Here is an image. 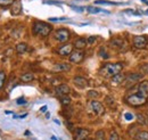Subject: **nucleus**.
I'll use <instances>...</instances> for the list:
<instances>
[{
  "mask_svg": "<svg viewBox=\"0 0 148 140\" xmlns=\"http://www.w3.org/2000/svg\"><path fill=\"white\" fill-rule=\"evenodd\" d=\"M122 70H123L122 63H108V64H105L100 69L99 73L105 78H113L114 75L121 73Z\"/></svg>",
  "mask_w": 148,
  "mask_h": 140,
  "instance_id": "1",
  "label": "nucleus"
},
{
  "mask_svg": "<svg viewBox=\"0 0 148 140\" xmlns=\"http://www.w3.org/2000/svg\"><path fill=\"white\" fill-rule=\"evenodd\" d=\"M53 31V26L49 25L48 23L46 22H40L37 21L33 23L32 25V33L38 36H42V38H46L50 34V32Z\"/></svg>",
  "mask_w": 148,
  "mask_h": 140,
  "instance_id": "2",
  "label": "nucleus"
},
{
  "mask_svg": "<svg viewBox=\"0 0 148 140\" xmlns=\"http://www.w3.org/2000/svg\"><path fill=\"white\" fill-rule=\"evenodd\" d=\"M124 103L127 105L131 106V107H140V106L145 105L147 103V98L143 97L141 95H139L138 92L137 93H133V95H130L128 96L125 99H124Z\"/></svg>",
  "mask_w": 148,
  "mask_h": 140,
  "instance_id": "3",
  "label": "nucleus"
},
{
  "mask_svg": "<svg viewBox=\"0 0 148 140\" xmlns=\"http://www.w3.org/2000/svg\"><path fill=\"white\" fill-rule=\"evenodd\" d=\"M70 38H71V32L67 29H58L55 32V39L60 43L67 42Z\"/></svg>",
  "mask_w": 148,
  "mask_h": 140,
  "instance_id": "4",
  "label": "nucleus"
},
{
  "mask_svg": "<svg viewBox=\"0 0 148 140\" xmlns=\"http://www.w3.org/2000/svg\"><path fill=\"white\" fill-rule=\"evenodd\" d=\"M143 78H144V74L143 73H130V74L127 75V78H125V80H124L123 83L127 87H130V86L136 84L138 81L143 80Z\"/></svg>",
  "mask_w": 148,
  "mask_h": 140,
  "instance_id": "5",
  "label": "nucleus"
},
{
  "mask_svg": "<svg viewBox=\"0 0 148 140\" xmlns=\"http://www.w3.org/2000/svg\"><path fill=\"white\" fill-rule=\"evenodd\" d=\"M147 43H148V39L147 36H145V35H137V36L133 38V41H132L133 47L137 48V49L145 48L147 46Z\"/></svg>",
  "mask_w": 148,
  "mask_h": 140,
  "instance_id": "6",
  "label": "nucleus"
},
{
  "mask_svg": "<svg viewBox=\"0 0 148 140\" xmlns=\"http://www.w3.org/2000/svg\"><path fill=\"white\" fill-rule=\"evenodd\" d=\"M83 59H84V53L80 49H77L75 51L73 50V53L70 55V62L73 64H80Z\"/></svg>",
  "mask_w": 148,
  "mask_h": 140,
  "instance_id": "7",
  "label": "nucleus"
},
{
  "mask_svg": "<svg viewBox=\"0 0 148 140\" xmlns=\"http://www.w3.org/2000/svg\"><path fill=\"white\" fill-rule=\"evenodd\" d=\"M90 107H91V109H92V112L96 114V115H103L104 113H105V108H104V106L103 104L100 103V102H98V100H91L90 102Z\"/></svg>",
  "mask_w": 148,
  "mask_h": 140,
  "instance_id": "8",
  "label": "nucleus"
},
{
  "mask_svg": "<svg viewBox=\"0 0 148 140\" xmlns=\"http://www.w3.org/2000/svg\"><path fill=\"white\" fill-rule=\"evenodd\" d=\"M90 131L84 128H77L74 131V140H86L88 138Z\"/></svg>",
  "mask_w": 148,
  "mask_h": 140,
  "instance_id": "9",
  "label": "nucleus"
},
{
  "mask_svg": "<svg viewBox=\"0 0 148 140\" xmlns=\"http://www.w3.org/2000/svg\"><path fill=\"white\" fill-rule=\"evenodd\" d=\"M73 48H74L73 45L66 43V45L60 46V47L58 48L57 53H58V55H60V56H63V57H66V56H70L71 54L73 53Z\"/></svg>",
  "mask_w": 148,
  "mask_h": 140,
  "instance_id": "10",
  "label": "nucleus"
},
{
  "mask_svg": "<svg viewBox=\"0 0 148 140\" xmlns=\"http://www.w3.org/2000/svg\"><path fill=\"white\" fill-rule=\"evenodd\" d=\"M111 46L113 48L119 49V50H123V49H125V47H127V42H125V40H123V39L114 38V39L111 40Z\"/></svg>",
  "mask_w": 148,
  "mask_h": 140,
  "instance_id": "11",
  "label": "nucleus"
},
{
  "mask_svg": "<svg viewBox=\"0 0 148 140\" xmlns=\"http://www.w3.org/2000/svg\"><path fill=\"white\" fill-rule=\"evenodd\" d=\"M71 92V88L69 87L67 84H59L57 86L55 89V93L58 97H62V96H66Z\"/></svg>",
  "mask_w": 148,
  "mask_h": 140,
  "instance_id": "12",
  "label": "nucleus"
},
{
  "mask_svg": "<svg viewBox=\"0 0 148 140\" xmlns=\"http://www.w3.org/2000/svg\"><path fill=\"white\" fill-rule=\"evenodd\" d=\"M138 93L148 99V80H144L138 84Z\"/></svg>",
  "mask_w": 148,
  "mask_h": 140,
  "instance_id": "13",
  "label": "nucleus"
},
{
  "mask_svg": "<svg viewBox=\"0 0 148 140\" xmlns=\"http://www.w3.org/2000/svg\"><path fill=\"white\" fill-rule=\"evenodd\" d=\"M10 13L13 16H17L22 13V2L21 0H15L14 3L12 5V8H10Z\"/></svg>",
  "mask_w": 148,
  "mask_h": 140,
  "instance_id": "14",
  "label": "nucleus"
},
{
  "mask_svg": "<svg viewBox=\"0 0 148 140\" xmlns=\"http://www.w3.org/2000/svg\"><path fill=\"white\" fill-rule=\"evenodd\" d=\"M70 70H71V65L67 64V63H57L53 67V71L57 72V73H59V72H67V71Z\"/></svg>",
  "mask_w": 148,
  "mask_h": 140,
  "instance_id": "15",
  "label": "nucleus"
},
{
  "mask_svg": "<svg viewBox=\"0 0 148 140\" xmlns=\"http://www.w3.org/2000/svg\"><path fill=\"white\" fill-rule=\"evenodd\" d=\"M73 83L80 89H84L88 86V80L82 78V76H75L73 79Z\"/></svg>",
  "mask_w": 148,
  "mask_h": 140,
  "instance_id": "16",
  "label": "nucleus"
},
{
  "mask_svg": "<svg viewBox=\"0 0 148 140\" xmlns=\"http://www.w3.org/2000/svg\"><path fill=\"white\" fill-rule=\"evenodd\" d=\"M125 78H127V75L124 73H119V74H116V75H114L112 78L111 81L113 84H122L124 82Z\"/></svg>",
  "mask_w": 148,
  "mask_h": 140,
  "instance_id": "17",
  "label": "nucleus"
},
{
  "mask_svg": "<svg viewBox=\"0 0 148 140\" xmlns=\"http://www.w3.org/2000/svg\"><path fill=\"white\" fill-rule=\"evenodd\" d=\"M87 45H88V41H87V39H84V38H79V39H76L75 41H74V47L76 48V49H84L86 47H87Z\"/></svg>",
  "mask_w": 148,
  "mask_h": 140,
  "instance_id": "18",
  "label": "nucleus"
},
{
  "mask_svg": "<svg viewBox=\"0 0 148 140\" xmlns=\"http://www.w3.org/2000/svg\"><path fill=\"white\" fill-rule=\"evenodd\" d=\"M33 80H34V75L31 72H27V73H24L23 75H21V81L22 82H31Z\"/></svg>",
  "mask_w": 148,
  "mask_h": 140,
  "instance_id": "19",
  "label": "nucleus"
},
{
  "mask_svg": "<svg viewBox=\"0 0 148 140\" xmlns=\"http://www.w3.org/2000/svg\"><path fill=\"white\" fill-rule=\"evenodd\" d=\"M134 140H148V132L147 131H139L133 136Z\"/></svg>",
  "mask_w": 148,
  "mask_h": 140,
  "instance_id": "20",
  "label": "nucleus"
},
{
  "mask_svg": "<svg viewBox=\"0 0 148 140\" xmlns=\"http://www.w3.org/2000/svg\"><path fill=\"white\" fill-rule=\"evenodd\" d=\"M27 51V45L25 42H21L16 46V53L22 55V54L26 53Z\"/></svg>",
  "mask_w": 148,
  "mask_h": 140,
  "instance_id": "21",
  "label": "nucleus"
},
{
  "mask_svg": "<svg viewBox=\"0 0 148 140\" xmlns=\"http://www.w3.org/2000/svg\"><path fill=\"white\" fill-rule=\"evenodd\" d=\"M96 5H107V6H114V5H120L119 2H114V1H107V0H96L95 1Z\"/></svg>",
  "mask_w": 148,
  "mask_h": 140,
  "instance_id": "22",
  "label": "nucleus"
},
{
  "mask_svg": "<svg viewBox=\"0 0 148 140\" xmlns=\"http://www.w3.org/2000/svg\"><path fill=\"white\" fill-rule=\"evenodd\" d=\"M60 104L63 106H69L71 104V97H70L69 95L62 96V97H60Z\"/></svg>",
  "mask_w": 148,
  "mask_h": 140,
  "instance_id": "23",
  "label": "nucleus"
},
{
  "mask_svg": "<svg viewBox=\"0 0 148 140\" xmlns=\"http://www.w3.org/2000/svg\"><path fill=\"white\" fill-rule=\"evenodd\" d=\"M136 117H137V121H138L139 124H146V116L144 114L139 113V114L136 115Z\"/></svg>",
  "mask_w": 148,
  "mask_h": 140,
  "instance_id": "24",
  "label": "nucleus"
},
{
  "mask_svg": "<svg viewBox=\"0 0 148 140\" xmlns=\"http://www.w3.org/2000/svg\"><path fill=\"white\" fill-rule=\"evenodd\" d=\"M6 82V73L3 71H0V90L3 88Z\"/></svg>",
  "mask_w": 148,
  "mask_h": 140,
  "instance_id": "25",
  "label": "nucleus"
},
{
  "mask_svg": "<svg viewBox=\"0 0 148 140\" xmlns=\"http://www.w3.org/2000/svg\"><path fill=\"white\" fill-rule=\"evenodd\" d=\"M15 0H0V7H9L14 3Z\"/></svg>",
  "mask_w": 148,
  "mask_h": 140,
  "instance_id": "26",
  "label": "nucleus"
},
{
  "mask_svg": "<svg viewBox=\"0 0 148 140\" xmlns=\"http://www.w3.org/2000/svg\"><path fill=\"white\" fill-rule=\"evenodd\" d=\"M96 140H105V132L103 130L96 132Z\"/></svg>",
  "mask_w": 148,
  "mask_h": 140,
  "instance_id": "27",
  "label": "nucleus"
},
{
  "mask_svg": "<svg viewBox=\"0 0 148 140\" xmlns=\"http://www.w3.org/2000/svg\"><path fill=\"white\" fill-rule=\"evenodd\" d=\"M88 97L89 98H98L99 97V92L98 91H96V90H90V91H88Z\"/></svg>",
  "mask_w": 148,
  "mask_h": 140,
  "instance_id": "28",
  "label": "nucleus"
},
{
  "mask_svg": "<svg viewBox=\"0 0 148 140\" xmlns=\"http://www.w3.org/2000/svg\"><path fill=\"white\" fill-rule=\"evenodd\" d=\"M105 100H106V104L108 106H111V107H113L114 104H115V100H114V98H113L112 96H107V97L105 98Z\"/></svg>",
  "mask_w": 148,
  "mask_h": 140,
  "instance_id": "29",
  "label": "nucleus"
},
{
  "mask_svg": "<svg viewBox=\"0 0 148 140\" xmlns=\"http://www.w3.org/2000/svg\"><path fill=\"white\" fill-rule=\"evenodd\" d=\"M87 10L89 13H92V14H97V13H100L101 12L100 8H95V7H87Z\"/></svg>",
  "mask_w": 148,
  "mask_h": 140,
  "instance_id": "30",
  "label": "nucleus"
},
{
  "mask_svg": "<svg viewBox=\"0 0 148 140\" xmlns=\"http://www.w3.org/2000/svg\"><path fill=\"white\" fill-rule=\"evenodd\" d=\"M99 55H100V57L104 58V59H107V58H108V54H107V51H105V48H101V49L99 50Z\"/></svg>",
  "mask_w": 148,
  "mask_h": 140,
  "instance_id": "31",
  "label": "nucleus"
},
{
  "mask_svg": "<svg viewBox=\"0 0 148 140\" xmlns=\"http://www.w3.org/2000/svg\"><path fill=\"white\" fill-rule=\"evenodd\" d=\"M139 70H140V72H141L143 74H148V63L147 64L141 65V66L139 67Z\"/></svg>",
  "mask_w": 148,
  "mask_h": 140,
  "instance_id": "32",
  "label": "nucleus"
},
{
  "mask_svg": "<svg viewBox=\"0 0 148 140\" xmlns=\"http://www.w3.org/2000/svg\"><path fill=\"white\" fill-rule=\"evenodd\" d=\"M108 140H120V138H119V135H117V132H115V131H112L111 136H110V139H108Z\"/></svg>",
  "mask_w": 148,
  "mask_h": 140,
  "instance_id": "33",
  "label": "nucleus"
},
{
  "mask_svg": "<svg viewBox=\"0 0 148 140\" xmlns=\"http://www.w3.org/2000/svg\"><path fill=\"white\" fill-rule=\"evenodd\" d=\"M50 22H59V21H66V17H50Z\"/></svg>",
  "mask_w": 148,
  "mask_h": 140,
  "instance_id": "34",
  "label": "nucleus"
},
{
  "mask_svg": "<svg viewBox=\"0 0 148 140\" xmlns=\"http://www.w3.org/2000/svg\"><path fill=\"white\" fill-rule=\"evenodd\" d=\"M16 104H17V105H24V104H26V100H25L24 97H21V98H18V99L16 100Z\"/></svg>",
  "mask_w": 148,
  "mask_h": 140,
  "instance_id": "35",
  "label": "nucleus"
},
{
  "mask_svg": "<svg viewBox=\"0 0 148 140\" xmlns=\"http://www.w3.org/2000/svg\"><path fill=\"white\" fill-rule=\"evenodd\" d=\"M133 114H131V113H125L124 114V119L127 120V121H131V120H133Z\"/></svg>",
  "mask_w": 148,
  "mask_h": 140,
  "instance_id": "36",
  "label": "nucleus"
},
{
  "mask_svg": "<svg viewBox=\"0 0 148 140\" xmlns=\"http://www.w3.org/2000/svg\"><path fill=\"white\" fill-rule=\"evenodd\" d=\"M96 39H97L96 36H90V38L87 40V41H88V45H91V43H93V42L96 41Z\"/></svg>",
  "mask_w": 148,
  "mask_h": 140,
  "instance_id": "37",
  "label": "nucleus"
},
{
  "mask_svg": "<svg viewBox=\"0 0 148 140\" xmlns=\"http://www.w3.org/2000/svg\"><path fill=\"white\" fill-rule=\"evenodd\" d=\"M45 3H49V5H59V2H58V1H50V0L45 1Z\"/></svg>",
  "mask_w": 148,
  "mask_h": 140,
  "instance_id": "38",
  "label": "nucleus"
},
{
  "mask_svg": "<svg viewBox=\"0 0 148 140\" xmlns=\"http://www.w3.org/2000/svg\"><path fill=\"white\" fill-rule=\"evenodd\" d=\"M47 108H48V107H47L46 105L42 106V107L40 108V112H41V113H46V112H47Z\"/></svg>",
  "mask_w": 148,
  "mask_h": 140,
  "instance_id": "39",
  "label": "nucleus"
},
{
  "mask_svg": "<svg viewBox=\"0 0 148 140\" xmlns=\"http://www.w3.org/2000/svg\"><path fill=\"white\" fill-rule=\"evenodd\" d=\"M72 7H73L75 10H77V12H83V9H84L83 7H74V6H72Z\"/></svg>",
  "mask_w": 148,
  "mask_h": 140,
  "instance_id": "40",
  "label": "nucleus"
},
{
  "mask_svg": "<svg viewBox=\"0 0 148 140\" xmlns=\"http://www.w3.org/2000/svg\"><path fill=\"white\" fill-rule=\"evenodd\" d=\"M27 116V114H23V115H19V116H14L15 119H24V117H26Z\"/></svg>",
  "mask_w": 148,
  "mask_h": 140,
  "instance_id": "41",
  "label": "nucleus"
},
{
  "mask_svg": "<svg viewBox=\"0 0 148 140\" xmlns=\"http://www.w3.org/2000/svg\"><path fill=\"white\" fill-rule=\"evenodd\" d=\"M141 2H144V3L148 5V0H141Z\"/></svg>",
  "mask_w": 148,
  "mask_h": 140,
  "instance_id": "42",
  "label": "nucleus"
},
{
  "mask_svg": "<svg viewBox=\"0 0 148 140\" xmlns=\"http://www.w3.org/2000/svg\"><path fill=\"white\" fill-rule=\"evenodd\" d=\"M46 117H47V119H49V117H50V114H49V113H47V114H46Z\"/></svg>",
  "mask_w": 148,
  "mask_h": 140,
  "instance_id": "43",
  "label": "nucleus"
},
{
  "mask_svg": "<svg viewBox=\"0 0 148 140\" xmlns=\"http://www.w3.org/2000/svg\"><path fill=\"white\" fill-rule=\"evenodd\" d=\"M51 139H53V140H57V138H56L55 136H53V137H51Z\"/></svg>",
  "mask_w": 148,
  "mask_h": 140,
  "instance_id": "44",
  "label": "nucleus"
},
{
  "mask_svg": "<svg viewBox=\"0 0 148 140\" xmlns=\"http://www.w3.org/2000/svg\"><path fill=\"white\" fill-rule=\"evenodd\" d=\"M146 125H148V117L146 119Z\"/></svg>",
  "mask_w": 148,
  "mask_h": 140,
  "instance_id": "45",
  "label": "nucleus"
},
{
  "mask_svg": "<svg viewBox=\"0 0 148 140\" xmlns=\"http://www.w3.org/2000/svg\"><path fill=\"white\" fill-rule=\"evenodd\" d=\"M145 14H146V15H148V9L146 10V13H145Z\"/></svg>",
  "mask_w": 148,
  "mask_h": 140,
  "instance_id": "46",
  "label": "nucleus"
}]
</instances>
